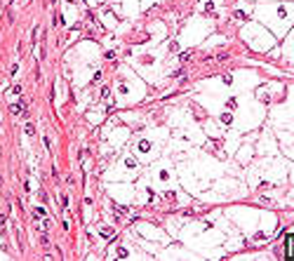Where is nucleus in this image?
Segmentation results:
<instances>
[{
    "mask_svg": "<svg viewBox=\"0 0 294 261\" xmlns=\"http://www.w3.org/2000/svg\"><path fill=\"white\" fill-rule=\"evenodd\" d=\"M9 111H12L14 115H19V118H26V106H17V104H12Z\"/></svg>",
    "mask_w": 294,
    "mask_h": 261,
    "instance_id": "1",
    "label": "nucleus"
}]
</instances>
